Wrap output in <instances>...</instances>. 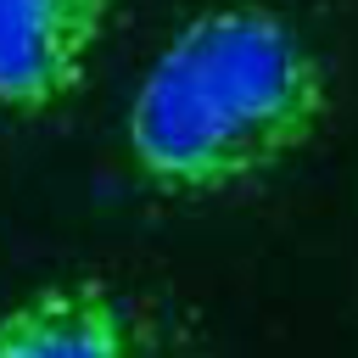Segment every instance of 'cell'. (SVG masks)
<instances>
[{"label": "cell", "mask_w": 358, "mask_h": 358, "mask_svg": "<svg viewBox=\"0 0 358 358\" xmlns=\"http://www.w3.org/2000/svg\"><path fill=\"white\" fill-rule=\"evenodd\" d=\"M117 0H0V106L45 117L84 90Z\"/></svg>", "instance_id": "3"}, {"label": "cell", "mask_w": 358, "mask_h": 358, "mask_svg": "<svg viewBox=\"0 0 358 358\" xmlns=\"http://www.w3.org/2000/svg\"><path fill=\"white\" fill-rule=\"evenodd\" d=\"M0 358H162V313L106 280H45L0 313Z\"/></svg>", "instance_id": "2"}, {"label": "cell", "mask_w": 358, "mask_h": 358, "mask_svg": "<svg viewBox=\"0 0 358 358\" xmlns=\"http://www.w3.org/2000/svg\"><path fill=\"white\" fill-rule=\"evenodd\" d=\"M330 117V73L308 34L257 0L207 6L168 34L123 112L129 173L173 201L263 185Z\"/></svg>", "instance_id": "1"}]
</instances>
